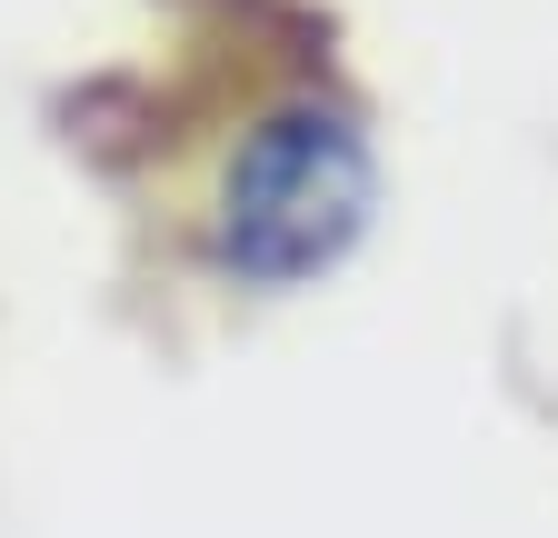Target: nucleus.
I'll list each match as a JSON object with an SVG mask.
<instances>
[{"mask_svg":"<svg viewBox=\"0 0 558 538\" xmlns=\"http://www.w3.org/2000/svg\"><path fill=\"white\" fill-rule=\"evenodd\" d=\"M379 140L339 90L259 100L199 180V249L240 299H300L369 240Z\"/></svg>","mask_w":558,"mask_h":538,"instance_id":"obj_1","label":"nucleus"}]
</instances>
